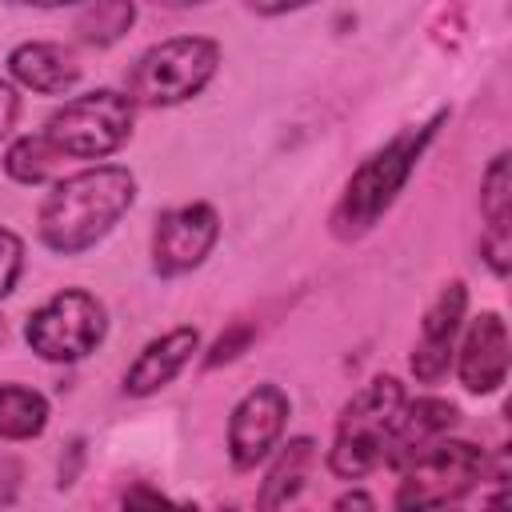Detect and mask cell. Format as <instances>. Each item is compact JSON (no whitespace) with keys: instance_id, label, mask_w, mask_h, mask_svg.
<instances>
[{"instance_id":"12","label":"cell","mask_w":512,"mask_h":512,"mask_svg":"<svg viewBox=\"0 0 512 512\" xmlns=\"http://www.w3.org/2000/svg\"><path fill=\"white\" fill-rule=\"evenodd\" d=\"M480 216H484V236L480 252L496 276H508V256H512V172H508V152H496L492 164L480 176Z\"/></svg>"},{"instance_id":"8","label":"cell","mask_w":512,"mask_h":512,"mask_svg":"<svg viewBox=\"0 0 512 512\" xmlns=\"http://www.w3.org/2000/svg\"><path fill=\"white\" fill-rule=\"evenodd\" d=\"M220 240V216L212 204L192 200L176 204L156 216L152 228V272L156 276H184L208 260Z\"/></svg>"},{"instance_id":"4","label":"cell","mask_w":512,"mask_h":512,"mask_svg":"<svg viewBox=\"0 0 512 512\" xmlns=\"http://www.w3.org/2000/svg\"><path fill=\"white\" fill-rule=\"evenodd\" d=\"M220 68V44L208 36H168L152 44L128 72V100L144 108H176L200 96Z\"/></svg>"},{"instance_id":"3","label":"cell","mask_w":512,"mask_h":512,"mask_svg":"<svg viewBox=\"0 0 512 512\" xmlns=\"http://www.w3.org/2000/svg\"><path fill=\"white\" fill-rule=\"evenodd\" d=\"M404 384L396 376H372L336 416L332 448H328V468L340 480H360L376 472L388 456L400 408H404Z\"/></svg>"},{"instance_id":"2","label":"cell","mask_w":512,"mask_h":512,"mask_svg":"<svg viewBox=\"0 0 512 512\" xmlns=\"http://www.w3.org/2000/svg\"><path fill=\"white\" fill-rule=\"evenodd\" d=\"M444 120H448V112H436L428 124H416V128L396 132L388 144H380V148L348 176L344 196H340V204H336V212H332V232H336L340 240L364 236V232L396 204V196L404 192L408 176L416 172L424 148L432 144V136H436V128H440Z\"/></svg>"},{"instance_id":"20","label":"cell","mask_w":512,"mask_h":512,"mask_svg":"<svg viewBox=\"0 0 512 512\" xmlns=\"http://www.w3.org/2000/svg\"><path fill=\"white\" fill-rule=\"evenodd\" d=\"M120 512H200V508L188 504V500H172V496H164L148 484H132L120 500Z\"/></svg>"},{"instance_id":"14","label":"cell","mask_w":512,"mask_h":512,"mask_svg":"<svg viewBox=\"0 0 512 512\" xmlns=\"http://www.w3.org/2000/svg\"><path fill=\"white\" fill-rule=\"evenodd\" d=\"M8 72L20 88L40 96H64L80 80V60L56 40H24L8 52Z\"/></svg>"},{"instance_id":"23","label":"cell","mask_w":512,"mask_h":512,"mask_svg":"<svg viewBox=\"0 0 512 512\" xmlns=\"http://www.w3.org/2000/svg\"><path fill=\"white\" fill-rule=\"evenodd\" d=\"M16 120H20V96L8 80H0V140L16 128Z\"/></svg>"},{"instance_id":"21","label":"cell","mask_w":512,"mask_h":512,"mask_svg":"<svg viewBox=\"0 0 512 512\" xmlns=\"http://www.w3.org/2000/svg\"><path fill=\"white\" fill-rule=\"evenodd\" d=\"M24 272V240L12 228H0V300L16 288Z\"/></svg>"},{"instance_id":"7","label":"cell","mask_w":512,"mask_h":512,"mask_svg":"<svg viewBox=\"0 0 512 512\" xmlns=\"http://www.w3.org/2000/svg\"><path fill=\"white\" fill-rule=\"evenodd\" d=\"M108 312L84 288H60L40 308H32L24 324L28 348L48 364H76L104 344Z\"/></svg>"},{"instance_id":"15","label":"cell","mask_w":512,"mask_h":512,"mask_svg":"<svg viewBox=\"0 0 512 512\" xmlns=\"http://www.w3.org/2000/svg\"><path fill=\"white\" fill-rule=\"evenodd\" d=\"M456 420H460L456 404L452 400H440V396H420V400L404 404L384 464H408L416 452H424L428 444L444 440V432H452Z\"/></svg>"},{"instance_id":"11","label":"cell","mask_w":512,"mask_h":512,"mask_svg":"<svg viewBox=\"0 0 512 512\" xmlns=\"http://www.w3.org/2000/svg\"><path fill=\"white\" fill-rule=\"evenodd\" d=\"M456 376L472 396H488L504 384L508 376V324L500 312H480L468 320L460 356H456Z\"/></svg>"},{"instance_id":"19","label":"cell","mask_w":512,"mask_h":512,"mask_svg":"<svg viewBox=\"0 0 512 512\" xmlns=\"http://www.w3.org/2000/svg\"><path fill=\"white\" fill-rule=\"evenodd\" d=\"M132 20H136V8L124 4V0L88 4V8L80 12V20H76V36H80L84 44L104 48V44H116V40L132 28Z\"/></svg>"},{"instance_id":"13","label":"cell","mask_w":512,"mask_h":512,"mask_svg":"<svg viewBox=\"0 0 512 512\" xmlns=\"http://www.w3.org/2000/svg\"><path fill=\"white\" fill-rule=\"evenodd\" d=\"M196 348H200V332L192 324L168 328L164 336L148 340L136 352V360L128 364V372H124V392L128 396H152V392H160L164 384H172L184 372V364L192 360Z\"/></svg>"},{"instance_id":"9","label":"cell","mask_w":512,"mask_h":512,"mask_svg":"<svg viewBox=\"0 0 512 512\" xmlns=\"http://www.w3.org/2000/svg\"><path fill=\"white\" fill-rule=\"evenodd\" d=\"M292 400L280 384H256L252 392H244L228 416V460L232 468L248 472L256 468L284 436Z\"/></svg>"},{"instance_id":"26","label":"cell","mask_w":512,"mask_h":512,"mask_svg":"<svg viewBox=\"0 0 512 512\" xmlns=\"http://www.w3.org/2000/svg\"><path fill=\"white\" fill-rule=\"evenodd\" d=\"M0 340H4V320H0Z\"/></svg>"},{"instance_id":"24","label":"cell","mask_w":512,"mask_h":512,"mask_svg":"<svg viewBox=\"0 0 512 512\" xmlns=\"http://www.w3.org/2000/svg\"><path fill=\"white\" fill-rule=\"evenodd\" d=\"M328 512H376V500L364 488H348L344 496H336V504Z\"/></svg>"},{"instance_id":"18","label":"cell","mask_w":512,"mask_h":512,"mask_svg":"<svg viewBox=\"0 0 512 512\" xmlns=\"http://www.w3.org/2000/svg\"><path fill=\"white\" fill-rule=\"evenodd\" d=\"M60 164H64V156L48 144L44 132L16 136V140L8 144V152H4V172H8L16 184H28V188L52 180V176L60 172Z\"/></svg>"},{"instance_id":"10","label":"cell","mask_w":512,"mask_h":512,"mask_svg":"<svg viewBox=\"0 0 512 512\" xmlns=\"http://www.w3.org/2000/svg\"><path fill=\"white\" fill-rule=\"evenodd\" d=\"M464 308H468V288L460 280L444 284L436 292V300L428 304L424 320H420V336H416V348H412V376L420 384H436L444 372H448V360H452V348H456V336L464 328Z\"/></svg>"},{"instance_id":"25","label":"cell","mask_w":512,"mask_h":512,"mask_svg":"<svg viewBox=\"0 0 512 512\" xmlns=\"http://www.w3.org/2000/svg\"><path fill=\"white\" fill-rule=\"evenodd\" d=\"M484 512H508V492H504V472L496 476V492H492V500H488V508Z\"/></svg>"},{"instance_id":"6","label":"cell","mask_w":512,"mask_h":512,"mask_svg":"<svg viewBox=\"0 0 512 512\" xmlns=\"http://www.w3.org/2000/svg\"><path fill=\"white\" fill-rule=\"evenodd\" d=\"M400 468L392 496L396 512H444L476 488L484 476V452L472 440H436Z\"/></svg>"},{"instance_id":"17","label":"cell","mask_w":512,"mask_h":512,"mask_svg":"<svg viewBox=\"0 0 512 512\" xmlns=\"http://www.w3.org/2000/svg\"><path fill=\"white\" fill-rule=\"evenodd\" d=\"M48 428V400L28 384H0V440H32Z\"/></svg>"},{"instance_id":"22","label":"cell","mask_w":512,"mask_h":512,"mask_svg":"<svg viewBox=\"0 0 512 512\" xmlns=\"http://www.w3.org/2000/svg\"><path fill=\"white\" fill-rule=\"evenodd\" d=\"M252 340V324H236L228 336H220L216 344H212V352L204 356V368H216V364H224V360H232V356H240V348Z\"/></svg>"},{"instance_id":"16","label":"cell","mask_w":512,"mask_h":512,"mask_svg":"<svg viewBox=\"0 0 512 512\" xmlns=\"http://www.w3.org/2000/svg\"><path fill=\"white\" fill-rule=\"evenodd\" d=\"M316 464V440L312 436H296L288 440L276 460L268 464L260 492H256V512H284L304 488H308V472Z\"/></svg>"},{"instance_id":"1","label":"cell","mask_w":512,"mask_h":512,"mask_svg":"<svg viewBox=\"0 0 512 512\" xmlns=\"http://www.w3.org/2000/svg\"><path fill=\"white\" fill-rule=\"evenodd\" d=\"M132 200H136V176L120 164H92L68 172L40 200L36 212L40 244L60 256H80L96 248L124 220Z\"/></svg>"},{"instance_id":"5","label":"cell","mask_w":512,"mask_h":512,"mask_svg":"<svg viewBox=\"0 0 512 512\" xmlns=\"http://www.w3.org/2000/svg\"><path fill=\"white\" fill-rule=\"evenodd\" d=\"M132 124H136V104L128 100V92L92 88L84 96L64 100L48 116L44 136L64 160H104L128 144Z\"/></svg>"}]
</instances>
